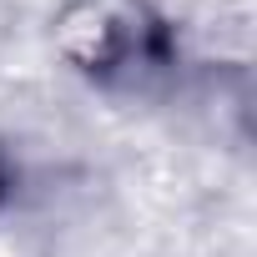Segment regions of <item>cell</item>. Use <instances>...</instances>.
<instances>
[{"label":"cell","instance_id":"cell-1","mask_svg":"<svg viewBox=\"0 0 257 257\" xmlns=\"http://www.w3.org/2000/svg\"><path fill=\"white\" fill-rule=\"evenodd\" d=\"M61 51L86 71L91 81H126L137 71L167 66L172 61V36L162 21L147 11H126V6H76L61 21Z\"/></svg>","mask_w":257,"mask_h":257},{"label":"cell","instance_id":"cell-2","mask_svg":"<svg viewBox=\"0 0 257 257\" xmlns=\"http://www.w3.org/2000/svg\"><path fill=\"white\" fill-rule=\"evenodd\" d=\"M11 192H16V172H11V162H6V152H0V212H6V202H11Z\"/></svg>","mask_w":257,"mask_h":257}]
</instances>
